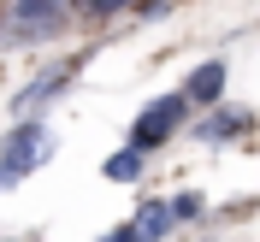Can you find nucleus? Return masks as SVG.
I'll return each mask as SVG.
<instances>
[{
    "label": "nucleus",
    "mask_w": 260,
    "mask_h": 242,
    "mask_svg": "<svg viewBox=\"0 0 260 242\" xmlns=\"http://www.w3.org/2000/svg\"><path fill=\"white\" fill-rule=\"evenodd\" d=\"M53 154V142H48V124L42 118H24V124H12V136L0 142V195L12 189V183H24L36 171V165Z\"/></svg>",
    "instance_id": "f257e3e1"
},
{
    "label": "nucleus",
    "mask_w": 260,
    "mask_h": 242,
    "mask_svg": "<svg viewBox=\"0 0 260 242\" xmlns=\"http://www.w3.org/2000/svg\"><path fill=\"white\" fill-rule=\"evenodd\" d=\"M183 113H189V100H183V95H160V100H154V107H148L142 118H136V124H130V148H136V154L160 148L166 136H172V130L183 124Z\"/></svg>",
    "instance_id": "f03ea898"
},
{
    "label": "nucleus",
    "mask_w": 260,
    "mask_h": 242,
    "mask_svg": "<svg viewBox=\"0 0 260 242\" xmlns=\"http://www.w3.org/2000/svg\"><path fill=\"white\" fill-rule=\"evenodd\" d=\"M65 6H71V0H12V6H6V30H12L18 42H42V36H53V24L65 18Z\"/></svg>",
    "instance_id": "7ed1b4c3"
},
{
    "label": "nucleus",
    "mask_w": 260,
    "mask_h": 242,
    "mask_svg": "<svg viewBox=\"0 0 260 242\" xmlns=\"http://www.w3.org/2000/svg\"><path fill=\"white\" fill-rule=\"evenodd\" d=\"M248 130H254V113H243V107H219L207 124H195V136L219 148V142H237V136H248Z\"/></svg>",
    "instance_id": "20e7f679"
},
{
    "label": "nucleus",
    "mask_w": 260,
    "mask_h": 242,
    "mask_svg": "<svg viewBox=\"0 0 260 242\" xmlns=\"http://www.w3.org/2000/svg\"><path fill=\"white\" fill-rule=\"evenodd\" d=\"M65 77H71V65H53V71H42L30 89H18V95H12V113H36L42 100H53V95L65 89Z\"/></svg>",
    "instance_id": "39448f33"
},
{
    "label": "nucleus",
    "mask_w": 260,
    "mask_h": 242,
    "mask_svg": "<svg viewBox=\"0 0 260 242\" xmlns=\"http://www.w3.org/2000/svg\"><path fill=\"white\" fill-rule=\"evenodd\" d=\"M219 95H225V65H219V59L195 65V77H189V89H183V100H195V107H213Z\"/></svg>",
    "instance_id": "423d86ee"
},
{
    "label": "nucleus",
    "mask_w": 260,
    "mask_h": 242,
    "mask_svg": "<svg viewBox=\"0 0 260 242\" xmlns=\"http://www.w3.org/2000/svg\"><path fill=\"white\" fill-rule=\"evenodd\" d=\"M113 183H142L148 171V154H136V148H118V154H107V165H101Z\"/></svg>",
    "instance_id": "0eeeda50"
},
{
    "label": "nucleus",
    "mask_w": 260,
    "mask_h": 242,
    "mask_svg": "<svg viewBox=\"0 0 260 242\" xmlns=\"http://www.w3.org/2000/svg\"><path fill=\"white\" fill-rule=\"evenodd\" d=\"M166 230H172V213H166V201H148V207L136 213V225H130V236H136V242H160Z\"/></svg>",
    "instance_id": "6e6552de"
},
{
    "label": "nucleus",
    "mask_w": 260,
    "mask_h": 242,
    "mask_svg": "<svg viewBox=\"0 0 260 242\" xmlns=\"http://www.w3.org/2000/svg\"><path fill=\"white\" fill-rule=\"evenodd\" d=\"M166 213H172V225H195V219H207V201L201 195H172Z\"/></svg>",
    "instance_id": "1a4fd4ad"
},
{
    "label": "nucleus",
    "mask_w": 260,
    "mask_h": 242,
    "mask_svg": "<svg viewBox=\"0 0 260 242\" xmlns=\"http://www.w3.org/2000/svg\"><path fill=\"white\" fill-rule=\"evenodd\" d=\"M124 6H142V0H89L95 18H113V12H124Z\"/></svg>",
    "instance_id": "9d476101"
},
{
    "label": "nucleus",
    "mask_w": 260,
    "mask_h": 242,
    "mask_svg": "<svg viewBox=\"0 0 260 242\" xmlns=\"http://www.w3.org/2000/svg\"><path fill=\"white\" fill-rule=\"evenodd\" d=\"M101 242H136V236H130V225H118V230H107Z\"/></svg>",
    "instance_id": "9b49d317"
}]
</instances>
